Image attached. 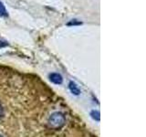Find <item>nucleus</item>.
I'll use <instances>...</instances> for the list:
<instances>
[{"instance_id":"obj_9","label":"nucleus","mask_w":146,"mask_h":137,"mask_svg":"<svg viewBox=\"0 0 146 137\" xmlns=\"http://www.w3.org/2000/svg\"><path fill=\"white\" fill-rule=\"evenodd\" d=\"M0 137H3V136H2V135H0Z\"/></svg>"},{"instance_id":"obj_5","label":"nucleus","mask_w":146,"mask_h":137,"mask_svg":"<svg viewBox=\"0 0 146 137\" xmlns=\"http://www.w3.org/2000/svg\"><path fill=\"white\" fill-rule=\"evenodd\" d=\"M82 25V22L80 20H78V19H71L70 21H68L67 23V26L68 27H72V26H80Z\"/></svg>"},{"instance_id":"obj_6","label":"nucleus","mask_w":146,"mask_h":137,"mask_svg":"<svg viewBox=\"0 0 146 137\" xmlns=\"http://www.w3.org/2000/svg\"><path fill=\"white\" fill-rule=\"evenodd\" d=\"M91 116H92V118H94L96 121H100V112L98 111H93L91 112Z\"/></svg>"},{"instance_id":"obj_3","label":"nucleus","mask_w":146,"mask_h":137,"mask_svg":"<svg viewBox=\"0 0 146 137\" xmlns=\"http://www.w3.org/2000/svg\"><path fill=\"white\" fill-rule=\"evenodd\" d=\"M68 88H70V91L75 95H79L80 93V90L79 89V87L76 85V83H74L73 81H70V84H68Z\"/></svg>"},{"instance_id":"obj_4","label":"nucleus","mask_w":146,"mask_h":137,"mask_svg":"<svg viewBox=\"0 0 146 137\" xmlns=\"http://www.w3.org/2000/svg\"><path fill=\"white\" fill-rule=\"evenodd\" d=\"M0 17H4V18L8 17L7 10L6 9V7H5V5L3 4L2 1H0Z\"/></svg>"},{"instance_id":"obj_7","label":"nucleus","mask_w":146,"mask_h":137,"mask_svg":"<svg viewBox=\"0 0 146 137\" xmlns=\"http://www.w3.org/2000/svg\"><path fill=\"white\" fill-rule=\"evenodd\" d=\"M8 45H9V43L7 42V41H5V40H1V39H0V49L7 47V46H8Z\"/></svg>"},{"instance_id":"obj_8","label":"nucleus","mask_w":146,"mask_h":137,"mask_svg":"<svg viewBox=\"0 0 146 137\" xmlns=\"http://www.w3.org/2000/svg\"><path fill=\"white\" fill-rule=\"evenodd\" d=\"M3 115H4V110H3L1 105H0V118L3 117Z\"/></svg>"},{"instance_id":"obj_2","label":"nucleus","mask_w":146,"mask_h":137,"mask_svg":"<svg viewBox=\"0 0 146 137\" xmlns=\"http://www.w3.org/2000/svg\"><path fill=\"white\" fill-rule=\"evenodd\" d=\"M49 80L55 84H60L62 82V76L58 73H51L49 74Z\"/></svg>"},{"instance_id":"obj_1","label":"nucleus","mask_w":146,"mask_h":137,"mask_svg":"<svg viewBox=\"0 0 146 137\" xmlns=\"http://www.w3.org/2000/svg\"><path fill=\"white\" fill-rule=\"evenodd\" d=\"M65 117L61 112H54L48 118V125L54 129H58L64 125Z\"/></svg>"}]
</instances>
